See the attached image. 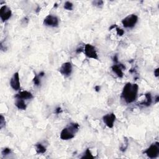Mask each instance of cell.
<instances>
[{
  "label": "cell",
  "instance_id": "1",
  "mask_svg": "<svg viewBox=\"0 0 159 159\" xmlns=\"http://www.w3.org/2000/svg\"><path fill=\"white\" fill-rule=\"evenodd\" d=\"M138 89V85L136 83H126L122 91L121 98L124 100L126 103H132L137 98Z\"/></svg>",
  "mask_w": 159,
  "mask_h": 159
},
{
  "label": "cell",
  "instance_id": "2",
  "mask_svg": "<svg viewBox=\"0 0 159 159\" xmlns=\"http://www.w3.org/2000/svg\"><path fill=\"white\" fill-rule=\"evenodd\" d=\"M79 129V124L77 123H71L69 126L65 127L60 133L61 139L64 140H70L75 137V135Z\"/></svg>",
  "mask_w": 159,
  "mask_h": 159
},
{
  "label": "cell",
  "instance_id": "3",
  "mask_svg": "<svg viewBox=\"0 0 159 159\" xmlns=\"http://www.w3.org/2000/svg\"><path fill=\"white\" fill-rule=\"evenodd\" d=\"M138 21V17L136 14H131L122 20V24L124 28H132Z\"/></svg>",
  "mask_w": 159,
  "mask_h": 159
},
{
  "label": "cell",
  "instance_id": "4",
  "mask_svg": "<svg viewBox=\"0 0 159 159\" xmlns=\"http://www.w3.org/2000/svg\"><path fill=\"white\" fill-rule=\"evenodd\" d=\"M144 154L150 159H154L159 156V143L158 142L152 144L148 149L144 151Z\"/></svg>",
  "mask_w": 159,
  "mask_h": 159
},
{
  "label": "cell",
  "instance_id": "5",
  "mask_svg": "<svg viewBox=\"0 0 159 159\" xmlns=\"http://www.w3.org/2000/svg\"><path fill=\"white\" fill-rule=\"evenodd\" d=\"M84 53L85 56L90 58L94 60L98 59V56L96 52L95 47L91 44H86L84 47Z\"/></svg>",
  "mask_w": 159,
  "mask_h": 159
},
{
  "label": "cell",
  "instance_id": "6",
  "mask_svg": "<svg viewBox=\"0 0 159 159\" xmlns=\"http://www.w3.org/2000/svg\"><path fill=\"white\" fill-rule=\"evenodd\" d=\"M59 21L57 16L52 14H49L47 16L44 20V24L46 26L56 28L58 26Z\"/></svg>",
  "mask_w": 159,
  "mask_h": 159
},
{
  "label": "cell",
  "instance_id": "7",
  "mask_svg": "<svg viewBox=\"0 0 159 159\" xmlns=\"http://www.w3.org/2000/svg\"><path fill=\"white\" fill-rule=\"evenodd\" d=\"M12 15V12H11V9L7 6H3L1 9H0V18L1 19L3 22L8 21L9 19L10 18Z\"/></svg>",
  "mask_w": 159,
  "mask_h": 159
},
{
  "label": "cell",
  "instance_id": "8",
  "mask_svg": "<svg viewBox=\"0 0 159 159\" xmlns=\"http://www.w3.org/2000/svg\"><path fill=\"white\" fill-rule=\"evenodd\" d=\"M103 120L107 127L109 128H112L114 126V123L116 121V116L113 112L107 114L103 117Z\"/></svg>",
  "mask_w": 159,
  "mask_h": 159
},
{
  "label": "cell",
  "instance_id": "9",
  "mask_svg": "<svg viewBox=\"0 0 159 159\" xmlns=\"http://www.w3.org/2000/svg\"><path fill=\"white\" fill-rule=\"evenodd\" d=\"M10 85L11 88L15 91H18L20 90V81L19 72H16L14 73L13 76L10 80Z\"/></svg>",
  "mask_w": 159,
  "mask_h": 159
},
{
  "label": "cell",
  "instance_id": "10",
  "mask_svg": "<svg viewBox=\"0 0 159 159\" xmlns=\"http://www.w3.org/2000/svg\"><path fill=\"white\" fill-rule=\"evenodd\" d=\"M60 73L65 77H68L72 72V65L70 62H65L62 64L60 68Z\"/></svg>",
  "mask_w": 159,
  "mask_h": 159
},
{
  "label": "cell",
  "instance_id": "11",
  "mask_svg": "<svg viewBox=\"0 0 159 159\" xmlns=\"http://www.w3.org/2000/svg\"><path fill=\"white\" fill-rule=\"evenodd\" d=\"M112 70L114 73H115L116 74V75L118 76L119 78H122L124 76V73L122 72V69H125L126 67L125 66H124L122 64H119V65H114L113 66H112L111 67Z\"/></svg>",
  "mask_w": 159,
  "mask_h": 159
},
{
  "label": "cell",
  "instance_id": "12",
  "mask_svg": "<svg viewBox=\"0 0 159 159\" xmlns=\"http://www.w3.org/2000/svg\"><path fill=\"white\" fill-rule=\"evenodd\" d=\"M16 98L22 99V100H30L33 98L32 93L28 91H21L15 96Z\"/></svg>",
  "mask_w": 159,
  "mask_h": 159
},
{
  "label": "cell",
  "instance_id": "13",
  "mask_svg": "<svg viewBox=\"0 0 159 159\" xmlns=\"http://www.w3.org/2000/svg\"><path fill=\"white\" fill-rule=\"evenodd\" d=\"M16 101L15 102V106L18 108L19 109H21V110H26V104L24 100H22V99H18L16 98Z\"/></svg>",
  "mask_w": 159,
  "mask_h": 159
},
{
  "label": "cell",
  "instance_id": "14",
  "mask_svg": "<svg viewBox=\"0 0 159 159\" xmlns=\"http://www.w3.org/2000/svg\"><path fill=\"white\" fill-rule=\"evenodd\" d=\"M35 147H36V150L37 154H44L45 152H46V148L40 143L36 144Z\"/></svg>",
  "mask_w": 159,
  "mask_h": 159
},
{
  "label": "cell",
  "instance_id": "15",
  "mask_svg": "<svg viewBox=\"0 0 159 159\" xmlns=\"http://www.w3.org/2000/svg\"><path fill=\"white\" fill-rule=\"evenodd\" d=\"M145 101H144L141 103V104L146 106H149L152 103V96H151V94L150 93H147L145 95Z\"/></svg>",
  "mask_w": 159,
  "mask_h": 159
},
{
  "label": "cell",
  "instance_id": "16",
  "mask_svg": "<svg viewBox=\"0 0 159 159\" xmlns=\"http://www.w3.org/2000/svg\"><path fill=\"white\" fill-rule=\"evenodd\" d=\"M94 157L92 155L91 152H90V149H87L84 152V154L83 157H82V159H94Z\"/></svg>",
  "mask_w": 159,
  "mask_h": 159
},
{
  "label": "cell",
  "instance_id": "17",
  "mask_svg": "<svg viewBox=\"0 0 159 159\" xmlns=\"http://www.w3.org/2000/svg\"><path fill=\"white\" fill-rule=\"evenodd\" d=\"M73 3H71L70 1H66L65 3V4H64V8L65 9L68 10V11H72V10H73Z\"/></svg>",
  "mask_w": 159,
  "mask_h": 159
},
{
  "label": "cell",
  "instance_id": "18",
  "mask_svg": "<svg viewBox=\"0 0 159 159\" xmlns=\"http://www.w3.org/2000/svg\"><path fill=\"white\" fill-rule=\"evenodd\" d=\"M40 76H37V75H35L34 78H33V82L34 84L36 86H39L40 84Z\"/></svg>",
  "mask_w": 159,
  "mask_h": 159
},
{
  "label": "cell",
  "instance_id": "19",
  "mask_svg": "<svg viewBox=\"0 0 159 159\" xmlns=\"http://www.w3.org/2000/svg\"><path fill=\"white\" fill-rule=\"evenodd\" d=\"M128 144H129V143H128V140H127V139H126L124 140V145H122V146L120 147L121 150L122 152L126 151V149H127V147H128Z\"/></svg>",
  "mask_w": 159,
  "mask_h": 159
},
{
  "label": "cell",
  "instance_id": "20",
  "mask_svg": "<svg viewBox=\"0 0 159 159\" xmlns=\"http://www.w3.org/2000/svg\"><path fill=\"white\" fill-rule=\"evenodd\" d=\"M6 124L5 119L3 115H1L0 116V129H2Z\"/></svg>",
  "mask_w": 159,
  "mask_h": 159
},
{
  "label": "cell",
  "instance_id": "21",
  "mask_svg": "<svg viewBox=\"0 0 159 159\" xmlns=\"http://www.w3.org/2000/svg\"><path fill=\"white\" fill-rule=\"evenodd\" d=\"M92 3H93V5L95 6L100 8V7H101L103 5L104 2L103 1H99L98 0V1H94L92 2Z\"/></svg>",
  "mask_w": 159,
  "mask_h": 159
},
{
  "label": "cell",
  "instance_id": "22",
  "mask_svg": "<svg viewBox=\"0 0 159 159\" xmlns=\"http://www.w3.org/2000/svg\"><path fill=\"white\" fill-rule=\"evenodd\" d=\"M11 152V149L9 148H4V149L2 150L1 154L3 155H7L10 154V153Z\"/></svg>",
  "mask_w": 159,
  "mask_h": 159
},
{
  "label": "cell",
  "instance_id": "23",
  "mask_svg": "<svg viewBox=\"0 0 159 159\" xmlns=\"http://www.w3.org/2000/svg\"><path fill=\"white\" fill-rule=\"evenodd\" d=\"M116 31H117V34H118V35L119 36H122L124 34V30H122V29H121V28H116Z\"/></svg>",
  "mask_w": 159,
  "mask_h": 159
},
{
  "label": "cell",
  "instance_id": "24",
  "mask_svg": "<svg viewBox=\"0 0 159 159\" xmlns=\"http://www.w3.org/2000/svg\"><path fill=\"white\" fill-rule=\"evenodd\" d=\"M62 112V108H61L60 107H58V108L56 109V111H55V112H56V114H57L61 113Z\"/></svg>",
  "mask_w": 159,
  "mask_h": 159
},
{
  "label": "cell",
  "instance_id": "25",
  "mask_svg": "<svg viewBox=\"0 0 159 159\" xmlns=\"http://www.w3.org/2000/svg\"><path fill=\"white\" fill-rule=\"evenodd\" d=\"M154 75L156 77H158L159 76V68H157L154 70Z\"/></svg>",
  "mask_w": 159,
  "mask_h": 159
},
{
  "label": "cell",
  "instance_id": "26",
  "mask_svg": "<svg viewBox=\"0 0 159 159\" xmlns=\"http://www.w3.org/2000/svg\"><path fill=\"white\" fill-rule=\"evenodd\" d=\"M113 60L115 63H118V58L117 56H114V57L113 58Z\"/></svg>",
  "mask_w": 159,
  "mask_h": 159
},
{
  "label": "cell",
  "instance_id": "27",
  "mask_svg": "<svg viewBox=\"0 0 159 159\" xmlns=\"http://www.w3.org/2000/svg\"><path fill=\"white\" fill-rule=\"evenodd\" d=\"M94 89H95V91H97V92H98V91H100V86H98V85H97V86H95V88H94Z\"/></svg>",
  "mask_w": 159,
  "mask_h": 159
},
{
  "label": "cell",
  "instance_id": "28",
  "mask_svg": "<svg viewBox=\"0 0 159 159\" xmlns=\"http://www.w3.org/2000/svg\"><path fill=\"white\" fill-rule=\"evenodd\" d=\"M44 75H45L44 72H40V73H39V76H40V78L42 77V76H44Z\"/></svg>",
  "mask_w": 159,
  "mask_h": 159
},
{
  "label": "cell",
  "instance_id": "29",
  "mask_svg": "<svg viewBox=\"0 0 159 159\" xmlns=\"http://www.w3.org/2000/svg\"><path fill=\"white\" fill-rule=\"evenodd\" d=\"M116 27H117V26H116V24H114V25H112V26L110 27V28H109V29H110V30H111V29H113V28H116Z\"/></svg>",
  "mask_w": 159,
  "mask_h": 159
},
{
  "label": "cell",
  "instance_id": "30",
  "mask_svg": "<svg viewBox=\"0 0 159 159\" xmlns=\"http://www.w3.org/2000/svg\"><path fill=\"white\" fill-rule=\"evenodd\" d=\"M82 51V48H78V49H77V50H76V52H77V53L81 52Z\"/></svg>",
  "mask_w": 159,
  "mask_h": 159
},
{
  "label": "cell",
  "instance_id": "31",
  "mask_svg": "<svg viewBox=\"0 0 159 159\" xmlns=\"http://www.w3.org/2000/svg\"><path fill=\"white\" fill-rule=\"evenodd\" d=\"M159 96H157V98H156V100H155V102H156V103L159 102Z\"/></svg>",
  "mask_w": 159,
  "mask_h": 159
}]
</instances>
